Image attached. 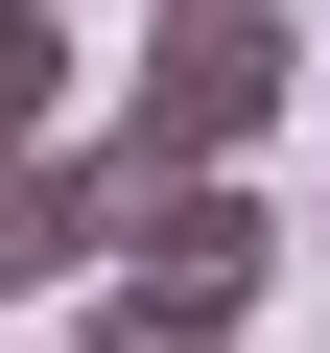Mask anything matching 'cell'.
Returning a JSON list of instances; mask_svg holds the SVG:
<instances>
[{"instance_id": "cell-1", "label": "cell", "mask_w": 330, "mask_h": 353, "mask_svg": "<svg viewBox=\"0 0 330 353\" xmlns=\"http://www.w3.org/2000/svg\"><path fill=\"white\" fill-rule=\"evenodd\" d=\"M260 283H283L260 189H236V165H189V189H142V212H118V259H95V353H236Z\"/></svg>"}, {"instance_id": "cell-2", "label": "cell", "mask_w": 330, "mask_h": 353, "mask_svg": "<svg viewBox=\"0 0 330 353\" xmlns=\"http://www.w3.org/2000/svg\"><path fill=\"white\" fill-rule=\"evenodd\" d=\"M283 94H307V24H283V0H165L142 71H118V165H142V189H189V165H236Z\"/></svg>"}, {"instance_id": "cell-3", "label": "cell", "mask_w": 330, "mask_h": 353, "mask_svg": "<svg viewBox=\"0 0 330 353\" xmlns=\"http://www.w3.org/2000/svg\"><path fill=\"white\" fill-rule=\"evenodd\" d=\"M24 141H71V24L0 0V165H24Z\"/></svg>"}, {"instance_id": "cell-4", "label": "cell", "mask_w": 330, "mask_h": 353, "mask_svg": "<svg viewBox=\"0 0 330 353\" xmlns=\"http://www.w3.org/2000/svg\"><path fill=\"white\" fill-rule=\"evenodd\" d=\"M24 283H48V259H24V212H0V306H24Z\"/></svg>"}, {"instance_id": "cell-5", "label": "cell", "mask_w": 330, "mask_h": 353, "mask_svg": "<svg viewBox=\"0 0 330 353\" xmlns=\"http://www.w3.org/2000/svg\"><path fill=\"white\" fill-rule=\"evenodd\" d=\"M307 259H330V212H307Z\"/></svg>"}]
</instances>
